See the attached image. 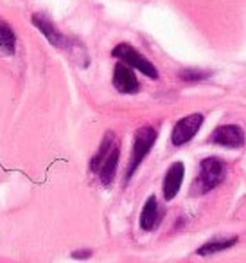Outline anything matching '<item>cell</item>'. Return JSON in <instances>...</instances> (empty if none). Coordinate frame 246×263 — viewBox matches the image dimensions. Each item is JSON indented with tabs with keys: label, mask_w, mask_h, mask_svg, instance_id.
Returning a JSON list of instances; mask_svg holds the SVG:
<instances>
[{
	"label": "cell",
	"mask_w": 246,
	"mask_h": 263,
	"mask_svg": "<svg viewBox=\"0 0 246 263\" xmlns=\"http://www.w3.org/2000/svg\"><path fill=\"white\" fill-rule=\"evenodd\" d=\"M90 256H92L90 249H87V251H76V252H72V258H76V259H87V258H90Z\"/></svg>",
	"instance_id": "15"
},
{
	"label": "cell",
	"mask_w": 246,
	"mask_h": 263,
	"mask_svg": "<svg viewBox=\"0 0 246 263\" xmlns=\"http://www.w3.org/2000/svg\"><path fill=\"white\" fill-rule=\"evenodd\" d=\"M158 202L156 197H149L140 213V227L144 231H153L158 223Z\"/></svg>",
	"instance_id": "10"
},
{
	"label": "cell",
	"mask_w": 246,
	"mask_h": 263,
	"mask_svg": "<svg viewBox=\"0 0 246 263\" xmlns=\"http://www.w3.org/2000/svg\"><path fill=\"white\" fill-rule=\"evenodd\" d=\"M235 243H237V236L227 238V240H212V241H209V243L201 245V247L198 249V254L207 256V254H214V252H221V251H224V249L232 247V245H235Z\"/></svg>",
	"instance_id": "13"
},
{
	"label": "cell",
	"mask_w": 246,
	"mask_h": 263,
	"mask_svg": "<svg viewBox=\"0 0 246 263\" xmlns=\"http://www.w3.org/2000/svg\"><path fill=\"white\" fill-rule=\"evenodd\" d=\"M113 87L122 94H137L138 92V80L126 63H117L113 69Z\"/></svg>",
	"instance_id": "7"
},
{
	"label": "cell",
	"mask_w": 246,
	"mask_h": 263,
	"mask_svg": "<svg viewBox=\"0 0 246 263\" xmlns=\"http://www.w3.org/2000/svg\"><path fill=\"white\" fill-rule=\"evenodd\" d=\"M117 166H119V148H117V144H113L112 150L108 152L106 159L101 162V166H99V170H97L102 186H106V187L112 186L113 179H115V173H117Z\"/></svg>",
	"instance_id": "9"
},
{
	"label": "cell",
	"mask_w": 246,
	"mask_h": 263,
	"mask_svg": "<svg viewBox=\"0 0 246 263\" xmlns=\"http://www.w3.org/2000/svg\"><path fill=\"white\" fill-rule=\"evenodd\" d=\"M201 124H203L201 114H191V116L178 121L173 128V134H171V141H173L174 146H181V144L189 143L199 132Z\"/></svg>",
	"instance_id": "4"
},
{
	"label": "cell",
	"mask_w": 246,
	"mask_h": 263,
	"mask_svg": "<svg viewBox=\"0 0 246 263\" xmlns=\"http://www.w3.org/2000/svg\"><path fill=\"white\" fill-rule=\"evenodd\" d=\"M31 20H33L34 27H38V31H40L42 34H44L45 38H47L49 42H51L54 47H65L67 45V40L63 38V34L59 33L58 29H56V26L51 22V20H47L44 15H36L34 13L33 16H31Z\"/></svg>",
	"instance_id": "8"
},
{
	"label": "cell",
	"mask_w": 246,
	"mask_h": 263,
	"mask_svg": "<svg viewBox=\"0 0 246 263\" xmlns=\"http://www.w3.org/2000/svg\"><path fill=\"white\" fill-rule=\"evenodd\" d=\"M113 134L112 132H108L105 137H102V141H101V144H99V150H97V154L94 155V159H92V162H90V170L94 173H97V170H99V166H101V162L106 159V155H108V152L112 150V146H113Z\"/></svg>",
	"instance_id": "12"
},
{
	"label": "cell",
	"mask_w": 246,
	"mask_h": 263,
	"mask_svg": "<svg viewBox=\"0 0 246 263\" xmlns=\"http://www.w3.org/2000/svg\"><path fill=\"white\" fill-rule=\"evenodd\" d=\"M16 49V36L13 27L8 22L0 20V51L4 54H15Z\"/></svg>",
	"instance_id": "11"
},
{
	"label": "cell",
	"mask_w": 246,
	"mask_h": 263,
	"mask_svg": "<svg viewBox=\"0 0 246 263\" xmlns=\"http://www.w3.org/2000/svg\"><path fill=\"white\" fill-rule=\"evenodd\" d=\"M112 54L115 56V58H119L122 63H126V65L140 70L142 74L149 76L151 80H158V70H156V67L153 65L146 56H142L137 49L131 47L130 44H119L112 51Z\"/></svg>",
	"instance_id": "3"
},
{
	"label": "cell",
	"mask_w": 246,
	"mask_h": 263,
	"mask_svg": "<svg viewBox=\"0 0 246 263\" xmlns=\"http://www.w3.org/2000/svg\"><path fill=\"white\" fill-rule=\"evenodd\" d=\"M155 141H156V130L155 128L142 126L137 130V134H135L133 152H131V159H130V168H128V179L137 172V168L146 159V155L151 152Z\"/></svg>",
	"instance_id": "2"
},
{
	"label": "cell",
	"mask_w": 246,
	"mask_h": 263,
	"mask_svg": "<svg viewBox=\"0 0 246 263\" xmlns=\"http://www.w3.org/2000/svg\"><path fill=\"white\" fill-rule=\"evenodd\" d=\"M180 78L185 81H199V80H205L209 78V72H203V70H198V69H187V70H181L180 72Z\"/></svg>",
	"instance_id": "14"
},
{
	"label": "cell",
	"mask_w": 246,
	"mask_h": 263,
	"mask_svg": "<svg viewBox=\"0 0 246 263\" xmlns=\"http://www.w3.org/2000/svg\"><path fill=\"white\" fill-rule=\"evenodd\" d=\"M227 173V166L219 157L203 159L199 164V173L196 180L192 182V195H203L212 191L216 186H219Z\"/></svg>",
	"instance_id": "1"
},
{
	"label": "cell",
	"mask_w": 246,
	"mask_h": 263,
	"mask_svg": "<svg viewBox=\"0 0 246 263\" xmlns=\"http://www.w3.org/2000/svg\"><path fill=\"white\" fill-rule=\"evenodd\" d=\"M185 177V166L183 162H173L167 170L166 177H163V184H162V193L166 200H173L178 195L181 187V182H183Z\"/></svg>",
	"instance_id": "6"
},
{
	"label": "cell",
	"mask_w": 246,
	"mask_h": 263,
	"mask_svg": "<svg viewBox=\"0 0 246 263\" xmlns=\"http://www.w3.org/2000/svg\"><path fill=\"white\" fill-rule=\"evenodd\" d=\"M209 141L212 144L235 150V148H241L244 143V132L241 126H235V124H224V126H219L212 132Z\"/></svg>",
	"instance_id": "5"
}]
</instances>
